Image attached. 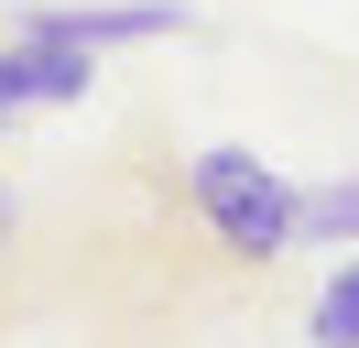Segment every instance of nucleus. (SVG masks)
<instances>
[{"label":"nucleus","instance_id":"obj_1","mask_svg":"<svg viewBox=\"0 0 359 348\" xmlns=\"http://www.w3.org/2000/svg\"><path fill=\"white\" fill-rule=\"evenodd\" d=\"M185 207L207 218V239H218L229 261H272V250H294V207H305V185H294L283 163H262V152L218 142V152L185 163Z\"/></svg>","mask_w":359,"mask_h":348},{"label":"nucleus","instance_id":"obj_2","mask_svg":"<svg viewBox=\"0 0 359 348\" xmlns=\"http://www.w3.org/2000/svg\"><path fill=\"white\" fill-rule=\"evenodd\" d=\"M98 87V55L66 33H22V44H0V130L22 120V109H66Z\"/></svg>","mask_w":359,"mask_h":348},{"label":"nucleus","instance_id":"obj_6","mask_svg":"<svg viewBox=\"0 0 359 348\" xmlns=\"http://www.w3.org/2000/svg\"><path fill=\"white\" fill-rule=\"evenodd\" d=\"M11 229H22V207H11V185H0V250H11Z\"/></svg>","mask_w":359,"mask_h":348},{"label":"nucleus","instance_id":"obj_4","mask_svg":"<svg viewBox=\"0 0 359 348\" xmlns=\"http://www.w3.org/2000/svg\"><path fill=\"white\" fill-rule=\"evenodd\" d=\"M294 239H305V250H359V174H327V185H305V207H294Z\"/></svg>","mask_w":359,"mask_h":348},{"label":"nucleus","instance_id":"obj_3","mask_svg":"<svg viewBox=\"0 0 359 348\" xmlns=\"http://www.w3.org/2000/svg\"><path fill=\"white\" fill-rule=\"evenodd\" d=\"M22 33H66V44H88V55H109V44H163V33H185V11H175V0H88V11H33Z\"/></svg>","mask_w":359,"mask_h":348},{"label":"nucleus","instance_id":"obj_5","mask_svg":"<svg viewBox=\"0 0 359 348\" xmlns=\"http://www.w3.org/2000/svg\"><path fill=\"white\" fill-rule=\"evenodd\" d=\"M305 337H316V348H359V250H348V261L327 272V294H316Z\"/></svg>","mask_w":359,"mask_h":348}]
</instances>
